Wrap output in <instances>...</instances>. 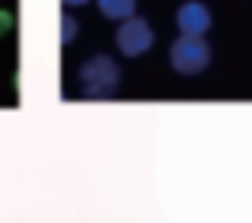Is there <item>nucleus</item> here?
Here are the masks:
<instances>
[{"mask_svg":"<svg viewBox=\"0 0 252 223\" xmlns=\"http://www.w3.org/2000/svg\"><path fill=\"white\" fill-rule=\"evenodd\" d=\"M80 80L90 99H109V96H115L118 83H122V70L109 55H93L80 67Z\"/></svg>","mask_w":252,"mask_h":223,"instance_id":"f257e3e1","label":"nucleus"},{"mask_svg":"<svg viewBox=\"0 0 252 223\" xmlns=\"http://www.w3.org/2000/svg\"><path fill=\"white\" fill-rule=\"evenodd\" d=\"M169 64L182 77H198L211 64V48L201 35H179L169 45Z\"/></svg>","mask_w":252,"mask_h":223,"instance_id":"f03ea898","label":"nucleus"},{"mask_svg":"<svg viewBox=\"0 0 252 223\" xmlns=\"http://www.w3.org/2000/svg\"><path fill=\"white\" fill-rule=\"evenodd\" d=\"M115 45L125 57H141L150 51L154 45V29H150L147 19L141 16H128L118 23V32H115Z\"/></svg>","mask_w":252,"mask_h":223,"instance_id":"7ed1b4c3","label":"nucleus"},{"mask_svg":"<svg viewBox=\"0 0 252 223\" xmlns=\"http://www.w3.org/2000/svg\"><path fill=\"white\" fill-rule=\"evenodd\" d=\"M176 26L182 35H204L211 29V10L204 3H198V0H189V3L179 6Z\"/></svg>","mask_w":252,"mask_h":223,"instance_id":"20e7f679","label":"nucleus"},{"mask_svg":"<svg viewBox=\"0 0 252 223\" xmlns=\"http://www.w3.org/2000/svg\"><path fill=\"white\" fill-rule=\"evenodd\" d=\"M96 3H99V13L112 23H122V19L134 16L137 10V0H96Z\"/></svg>","mask_w":252,"mask_h":223,"instance_id":"39448f33","label":"nucleus"},{"mask_svg":"<svg viewBox=\"0 0 252 223\" xmlns=\"http://www.w3.org/2000/svg\"><path fill=\"white\" fill-rule=\"evenodd\" d=\"M77 19L70 16V13H61V45H70L77 38Z\"/></svg>","mask_w":252,"mask_h":223,"instance_id":"423d86ee","label":"nucleus"},{"mask_svg":"<svg viewBox=\"0 0 252 223\" xmlns=\"http://www.w3.org/2000/svg\"><path fill=\"white\" fill-rule=\"evenodd\" d=\"M10 32H13V13L0 10V35H10Z\"/></svg>","mask_w":252,"mask_h":223,"instance_id":"0eeeda50","label":"nucleus"},{"mask_svg":"<svg viewBox=\"0 0 252 223\" xmlns=\"http://www.w3.org/2000/svg\"><path fill=\"white\" fill-rule=\"evenodd\" d=\"M83 3H90V0H64V6H83Z\"/></svg>","mask_w":252,"mask_h":223,"instance_id":"6e6552de","label":"nucleus"}]
</instances>
